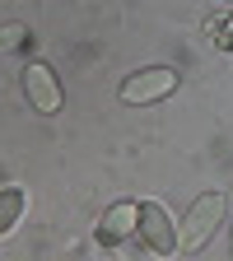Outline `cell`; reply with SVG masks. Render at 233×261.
<instances>
[{"label": "cell", "instance_id": "8", "mask_svg": "<svg viewBox=\"0 0 233 261\" xmlns=\"http://www.w3.org/2000/svg\"><path fill=\"white\" fill-rule=\"evenodd\" d=\"M228 256H233V228H228Z\"/></svg>", "mask_w": 233, "mask_h": 261}, {"label": "cell", "instance_id": "2", "mask_svg": "<svg viewBox=\"0 0 233 261\" xmlns=\"http://www.w3.org/2000/svg\"><path fill=\"white\" fill-rule=\"evenodd\" d=\"M177 93V70L173 65H149V70H136L131 80H121L117 98L126 108H149V103H163V98Z\"/></svg>", "mask_w": 233, "mask_h": 261}, {"label": "cell", "instance_id": "7", "mask_svg": "<svg viewBox=\"0 0 233 261\" xmlns=\"http://www.w3.org/2000/svg\"><path fill=\"white\" fill-rule=\"evenodd\" d=\"M23 38H28V28H23V23H5V28H0V51L23 47Z\"/></svg>", "mask_w": 233, "mask_h": 261}, {"label": "cell", "instance_id": "3", "mask_svg": "<svg viewBox=\"0 0 233 261\" xmlns=\"http://www.w3.org/2000/svg\"><path fill=\"white\" fill-rule=\"evenodd\" d=\"M136 238H140V247L154 252V256H173V252H182V243H177V219L163 210L159 201H140Z\"/></svg>", "mask_w": 233, "mask_h": 261}, {"label": "cell", "instance_id": "4", "mask_svg": "<svg viewBox=\"0 0 233 261\" xmlns=\"http://www.w3.org/2000/svg\"><path fill=\"white\" fill-rule=\"evenodd\" d=\"M23 93H28V108H33V112H42V117L61 112V103H65L61 80L51 75V65H42V61H33L28 70H23Z\"/></svg>", "mask_w": 233, "mask_h": 261}, {"label": "cell", "instance_id": "1", "mask_svg": "<svg viewBox=\"0 0 233 261\" xmlns=\"http://www.w3.org/2000/svg\"><path fill=\"white\" fill-rule=\"evenodd\" d=\"M224 224V191H205V196H196L191 210L182 215L177 224V243L182 252H201L210 238H215V228Z\"/></svg>", "mask_w": 233, "mask_h": 261}, {"label": "cell", "instance_id": "6", "mask_svg": "<svg viewBox=\"0 0 233 261\" xmlns=\"http://www.w3.org/2000/svg\"><path fill=\"white\" fill-rule=\"evenodd\" d=\"M23 210H28V191H23L19 182H5V187H0V238L19 228Z\"/></svg>", "mask_w": 233, "mask_h": 261}, {"label": "cell", "instance_id": "5", "mask_svg": "<svg viewBox=\"0 0 233 261\" xmlns=\"http://www.w3.org/2000/svg\"><path fill=\"white\" fill-rule=\"evenodd\" d=\"M140 224V201H117L103 210V219H98V243L103 247H121L131 233H136Z\"/></svg>", "mask_w": 233, "mask_h": 261}]
</instances>
